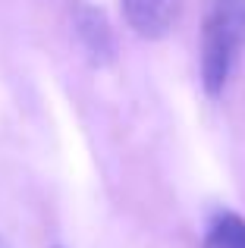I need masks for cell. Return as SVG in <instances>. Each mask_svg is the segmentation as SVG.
I'll return each instance as SVG.
<instances>
[{
  "label": "cell",
  "instance_id": "4",
  "mask_svg": "<svg viewBox=\"0 0 245 248\" xmlns=\"http://www.w3.org/2000/svg\"><path fill=\"white\" fill-rule=\"evenodd\" d=\"M204 248H245V220L233 211H220L208 226Z\"/></svg>",
  "mask_w": 245,
  "mask_h": 248
},
{
  "label": "cell",
  "instance_id": "3",
  "mask_svg": "<svg viewBox=\"0 0 245 248\" xmlns=\"http://www.w3.org/2000/svg\"><path fill=\"white\" fill-rule=\"evenodd\" d=\"M73 25H76V35H79L82 47L98 63H104V60L113 57V31H110V25H107V19H104L101 10L79 3L76 13H73Z\"/></svg>",
  "mask_w": 245,
  "mask_h": 248
},
{
  "label": "cell",
  "instance_id": "1",
  "mask_svg": "<svg viewBox=\"0 0 245 248\" xmlns=\"http://www.w3.org/2000/svg\"><path fill=\"white\" fill-rule=\"evenodd\" d=\"M245 47V0H208L201 22V82L211 97L227 88Z\"/></svg>",
  "mask_w": 245,
  "mask_h": 248
},
{
  "label": "cell",
  "instance_id": "5",
  "mask_svg": "<svg viewBox=\"0 0 245 248\" xmlns=\"http://www.w3.org/2000/svg\"><path fill=\"white\" fill-rule=\"evenodd\" d=\"M0 248H10V245H6V242H3V239H0Z\"/></svg>",
  "mask_w": 245,
  "mask_h": 248
},
{
  "label": "cell",
  "instance_id": "2",
  "mask_svg": "<svg viewBox=\"0 0 245 248\" xmlns=\"http://www.w3.org/2000/svg\"><path fill=\"white\" fill-rule=\"evenodd\" d=\"M126 22L141 38H164L183 13V0H120Z\"/></svg>",
  "mask_w": 245,
  "mask_h": 248
}]
</instances>
